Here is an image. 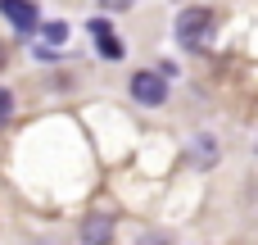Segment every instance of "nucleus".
Instances as JSON below:
<instances>
[{
	"mask_svg": "<svg viewBox=\"0 0 258 245\" xmlns=\"http://www.w3.org/2000/svg\"><path fill=\"white\" fill-rule=\"evenodd\" d=\"M132 95H136L141 105H163V100H168L163 73H136V77H132Z\"/></svg>",
	"mask_w": 258,
	"mask_h": 245,
	"instance_id": "obj_2",
	"label": "nucleus"
},
{
	"mask_svg": "<svg viewBox=\"0 0 258 245\" xmlns=\"http://www.w3.org/2000/svg\"><path fill=\"white\" fill-rule=\"evenodd\" d=\"M91 36H95V45H100V55H104V59H113V64L122 59V41L109 32V23H104V18H91Z\"/></svg>",
	"mask_w": 258,
	"mask_h": 245,
	"instance_id": "obj_3",
	"label": "nucleus"
},
{
	"mask_svg": "<svg viewBox=\"0 0 258 245\" xmlns=\"http://www.w3.org/2000/svg\"><path fill=\"white\" fill-rule=\"evenodd\" d=\"M0 14H5L18 32H32V27H36V9H32L27 0H0Z\"/></svg>",
	"mask_w": 258,
	"mask_h": 245,
	"instance_id": "obj_4",
	"label": "nucleus"
},
{
	"mask_svg": "<svg viewBox=\"0 0 258 245\" xmlns=\"http://www.w3.org/2000/svg\"><path fill=\"white\" fill-rule=\"evenodd\" d=\"M45 36H50V41H63L68 27H63V23H45Z\"/></svg>",
	"mask_w": 258,
	"mask_h": 245,
	"instance_id": "obj_7",
	"label": "nucleus"
},
{
	"mask_svg": "<svg viewBox=\"0 0 258 245\" xmlns=\"http://www.w3.org/2000/svg\"><path fill=\"white\" fill-rule=\"evenodd\" d=\"M82 241H86V245H109V241H113V218L91 214V218L82 223Z\"/></svg>",
	"mask_w": 258,
	"mask_h": 245,
	"instance_id": "obj_5",
	"label": "nucleus"
},
{
	"mask_svg": "<svg viewBox=\"0 0 258 245\" xmlns=\"http://www.w3.org/2000/svg\"><path fill=\"white\" fill-rule=\"evenodd\" d=\"M100 5H104V9H113V14H122V9H132L136 0H100Z\"/></svg>",
	"mask_w": 258,
	"mask_h": 245,
	"instance_id": "obj_8",
	"label": "nucleus"
},
{
	"mask_svg": "<svg viewBox=\"0 0 258 245\" xmlns=\"http://www.w3.org/2000/svg\"><path fill=\"white\" fill-rule=\"evenodd\" d=\"M177 41H181L186 50H204V45L213 41V9H204V5L181 9V18H177Z\"/></svg>",
	"mask_w": 258,
	"mask_h": 245,
	"instance_id": "obj_1",
	"label": "nucleus"
},
{
	"mask_svg": "<svg viewBox=\"0 0 258 245\" xmlns=\"http://www.w3.org/2000/svg\"><path fill=\"white\" fill-rule=\"evenodd\" d=\"M9 114H14V95H9V91L0 86V127L9 123Z\"/></svg>",
	"mask_w": 258,
	"mask_h": 245,
	"instance_id": "obj_6",
	"label": "nucleus"
},
{
	"mask_svg": "<svg viewBox=\"0 0 258 245\" xmlns=\"http://www.w3.org/2000/svg\"><path fill=\"white\" fill-rule=\"evenodd\" d=\"M141 245H168V241H163V236H145Z\"/></svg>",
	"mask_w": 258,
	"mask_h": 245,
	"instance_id": "obj_9",
	"label": "nucleus"
}]
</instances>
